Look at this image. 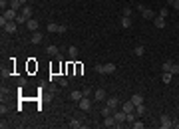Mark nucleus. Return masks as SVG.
<instances>
[{
    "instance_id": "nucleus-1",
    "label": "nucleus",
    "mask_w": 179,
    "mask_h": 129,
    "mask_svg": "<svg viewBox=\"0 0 179 129\" xmlns=\"http://www.w3.org/2000/svg\"><path fill=\"white\" fill-rule=\"evenodd\" d=\"M94 70L98 74H113L115 72V64H96Z\"/></svg>"
},
{
    "instance_id": "nucleus-2",
    "label": "nucleus",
    "mask_w": 179,
    "mask_h": 129,
    "mask_svg": "<svg viewBox=\"0 0 179 129\" xmlns=\"http://www.w3.org/2000/svg\"><path fill=\"white\" fill-rule=\"evenodd\" d=\"M137 10L141 12V16H143L145 20H151V18H155V12L151 10V8H145L143 4H139V6H137Z\"/></svg>"
},
{
    "instance_id": "nucleus-3",
    "label": "nucleus",
    "mask_w": 179,
    "mask_h": 129,
    "mask_svg": "<svg viewBox=\"0 0 179 129\" xmlns=\"http://www.w3.org/2000/svg\"><path fill=\"white\" fill-rule=\"evenodd\" d=\"M46 30H48V32H58V34H62V32H66L68 28L64 26V24H52V22H50Z\"/></svg>"
},
{
    "instance_id": "nucleus-4",
    "label": "nucleus",
    "mask_w": 179,
    "mask_h": 129,
    "mask_svg": "<svg viewBox=\"0 0 179 129\" xmlns=\"http://www.w3.org/2000/svg\"><path fill=\"white\" fill-rule=\"evenodd\" d=\"M113 125H115V127H122V123H117L113 115H108V117H103V127H113Z\"/></svg>"
},
{
    "instance_id": "nucleus-5",
    "label": "nucleus",
    "mask_w": 179,
    "mask_h": 129,
    "mask_svg": "<svg viewBox=\"0 0 179 129\" xmlns=\"http://www.w3.org/2000/svg\"><path fill=\"white\" fill-rule=\"evenodd\" d=\"M78 103H80V109H82V111H88V109L92 107V99H88L86 96L82 97V99H80Z\"/></svg>"
},
{
    "instance_id": "nucleus-6",
    "label": "nucleus",
    "mask_w": 179,
    "mask_h": 129,
    "mask_svg": "<svg viewBox=\"0 0 179 129\" xmlns=\"http://www.w3.org/2000/svg\"><path fill=\"white\" fill-rule=\"evenodd\" d=\"M161 127L163 129H171L173 127V119L169 117V115H161Z\"/></svg>"
},
{
    "instance_id": "nucleus-7",
    "label": "nucleus",
    "mask_w": 179,
    "mask_h": 129,
    "mask_svg": "<svg viewBox=\"0 0 179 129\" xmlns=\"http://www.w3.org/2000/svg\"><path fill=\"white\" fill-rule=\"evenodd\" d=\"M16 28H18V22H16V20H14V22H6V26H4V32L14 34V32H16Z\"/></svg>"
},
{
    "instance_id": "nucleus-8",
    "label": "nucleus",
    "mask_w": 179,
    "mask_h": 129,
    "mask_svg": "<svg viewBox=\"0 0 179 129\" xmlns=\"http://www.w3.org/2000/svg\"><path fill=\"white\" fill-rule=\"evenodd\" d=\"M26 26H28V30H30V32H38V26H40V22L34 20V18H30V20L26 22Z\"/></svg>"
},
{
    "instance_id": "nucleus-9",
    "label": "nucleus",
    "mask_w": 179,
    "mask_h": 129,
    "mask_svg": "<svg viewBox=\"0 0 179 129\" xmlns=\"http://www.w3.org/2000/svg\"><path fill=\"white\" fill-rule=\"evenodd\" d=\"M4 18H6L8 22H14L16 18H18V14H16V10H12V8H10V10L4 12Z\"/></svg>"
},
{
    "instance_id": "nucleus-10",
    "label": "nucleus",
    "mask_w": 179,
    "mask_h": 129,
    "mask_svg": "<svg viewBox=\"0 0 179 129\" xmlns=\"http://www.w3.org/2000/svg\"><path fill=\"white\" fill-rule=\"evenodd\" d=\"M42 40H44V34H42V32H34L32 38H30V42H32V44H40Z\"/></svg>"
},
{
    "instance_id": "nucleus-11",
    "label": "nucleus",
    "mask_w": 179,
    "mask_h": 129,
    "mask_svg": "<svg viewBox=\"0 0 179 129\" xmlns=\"http://www.w3.org/2000/svg\"><path fill=\"white\" fill-rule=\"evenodd\" d=\"M122 109L125 111V113H129V111H135V105H134V101H131V99H129V101H125V103L122 105Z\"/></svg>"
},
{
    "instance_id": "nucleus-12",
    "label": "nucleus",
    "mask_w": 179,
    "mask_h": 129,
    "mask_svg": "<svg viewBox=\"0 0 179 129\" xmlns=\"http://www.w3.org/2000/svg\"><path fill=\"white\" fill-rule=\"evenodd\" d=\"M153 24H155V28H165V18H163V16H155V18H153Z\"/></svg>"
},
{
    "instance_id": "nucleus-13",
    "label": "nucleus",
    "mask_w": 179,
    "mask_h": 129,
    "mask_svg": "<svg viewBox=\"0 0 179 129\" xmlns=\"http://www.w3.org/2000/svg\"><path fill=\"white\" fill-rule=\"evenodd\" d=\"M113 117H115L117 123H123L125 121V111H113Z\"/></svg>"
},
{
    "instance_id": "nucleus-14",
    "label": "nucleus",
    "mask_w": 179,
    "mask_h": 129,
    "mask_svg": "<svg viewBox=\"0 0 179 129\" xmlns=\"http://www.w3.org/2000/svg\"><path fill=\"white\" fill-rule=\"evenodd\" d=\"M94 99H96V101H103V99H106V91H103V89H96Z\"/></svg>"
},
{
    "instance_id": "nucleus-15",
    "label": "nucleus",
    "mask_w": 179,
    "mask_h": 129,
    "mask_svg": "<svg viewBox=\"0 0 179 129\" xmlns=\"http://www.w3.org/2000/svg\"><path fill=\"white\" fill-rule=\"evenodd\" d=\"M117 103H120V101H117V97H108V99H106V105H110L112 109L117 107Z\"/></svg>"
},
{
    "instance_id": "nucleus-16",
    "label": "nucleus",
    "mask_w": 179,
    "mask_h": 129,
    "mask_svg": "<svg viewBox=\"0 0 179 129\" xmlns=\"http://www.w3.org/2000/svg\"><path fill=\"white\" fill-rule=\"evenodd\" d=\"M131 101H134V105H139V103H143V96H141V93H134V96H131Z\"/></svg>"
},
{
    "instance_id": "nucleus-17",
    "label": "nucleus",
    "mask_w": 179,
    "mask_h": 129,
    "mask_svg": "<svg viewBox=\"0 0 179 129\" xmlns=\"http://www.w3.org/2000/svg\"><path fill=\"white\" fill-rule=\"evenodd\" d=\"M70 97H72L74 101H80V99L84 97V91H78V89H76V91H72V93H70Z\"/></svg>"
},
{
    "instance_id": "nucleus-18",
    "label": "nucleus",
    "mask_w": 179,
    "mask_h": 129,
    "mask_svg": "<svg viewBox=\"0 0 179 129\" xmlns=\"http://www.w3.org/2000/svg\"><path fill=\"white\" fill-rule=\"evenodd\" d=\"M101 115L103 117H108V115H113V109L110 105H106V107H101Z\"/></svg>"
},
{
    "instance_id": "nucleus-19",
    "label": "nucleus",
    "mask_w": 179,
    "mask_h": 129,
    "mask_svg": "<svg viewBox=\"0 0 179 129\" xmlns=\"http://www.w3.org/2000/svg\"><path fill=\"white\" fill-rule=\"evenodd\" d=\"M72 129H80L82 127V123H80V119H70V123H68Z\"/></svg>"
},
{
    "instance_id": "nucleus-20",
    "label": "nucleus",
    "mask_w": 179,
    "mask_h": 129,
    "mask_svg": "<svg viewBox=\"0 0 179 129\" xmlns=\"http://www.w3.org/2000/svg\"><path fill=\"white\" fill-rule=\"evenodd\" d=\"M135 117H137V113H135V111H129V113H125V121H129V123H134Z\"/></svg>"
},
{
    "instance_id": "nucleus-21",
    "label": "nucleus",
    "mask_w": 179,
    "mask_h": 129,
    "mask_svg": "<svg viewBox=\"0 0 179 129\" xmlns=\"http://www.w3.org/2000/svg\"><path fill=\"white\" fill-rule=\"evenodd\" d=\"M46 52H48V54H50V56H56V54H58V48H56V46H54V44H50V46L46 48Z\"/></svg>"
},
{
    "instance_id": "nucleus-22",
    "label": "nucleus",
    "mask_w": 179,
    "mask_h": 129,
    "mask_svg": "<svg viewBox=\"0 0 179 129\" xmlns=\"http://www.w3.org/2000/svg\"><path fill=\"white\" fill-rule=\"evenodd\" d=\"M135 113H137V115H143V113H145V105H143V103L135 105Z\"/></svg>"
},
{
    "instance_id": "nucleus-23",
    "label": "nucleus",
    "mask_w": 179,
    "mask_h": 129,
    "mask_svg": "<svg viewBox=\"0 0 179 129\" xmlns=\"http://www.w3.org/2000/svg\"><path fill=\"white\" fill-rule=\"evenodd\" d=\"M143 52H145V48H143V46H135V48H134V54L135 56H143Z\"/></svg>"
},
{
    "instance_id": "nucleus-24",
    "label": "nucleus",
    "mask_w": 179,
    "mask_h": 129,
    "mask_svg": "<svg viewBox=\"0 0 179 129\" xmlns=\"http://www.w3.org/2000/svg\"><path fill=\"white\" fill-rule=\"evenodd\" d=\"M22 14L28 18V20H30V16H32V8H30V6H24V8H22Z\"/></svg>"
},
{
    "instance_id": "nucleus-25",
    "label": "nucleus",
    "mask_w": 179,
    "mask_h": 129,
    "mask_svg": "<svg viewBox=\"0 0 179 129\" xmlns=\"http://www.w3.org/2000/svg\"><path fill=\"white\" fill-rule=\"evenodd\" d=\"M122 26L123 28H129V26H131V20H129L127 16H122Z\"/></svg>"
},
{
    "instance_id": "nucleus-26",
    "label": "nucleus",
    "mask_w": 179,
    "mask_h": 129,
    "mask_svg": "<svg viewBox=\"0 0 179 129\" xmlns=\"http://www.w3.org/2000/svg\"><path fill=\"white\" fill-rule=\"evenodd\" d=\"M10 8L12 10H18L20 8V0H10Z\"/></svg>"
},
{
    "instance_id": "nucleus-27",
    "label": "nucleus",
    "mask_w": 179,
    "mask_h": 129,
    "mask_svg": "<svg viewBox=\"0 0 179 129\" xmlns=\"http://www.w3.org/2000/svg\"><path fill=\"white\" fill-rule=\"evenodd\" d=\"M171 66H173V62H163V72H169V74H171Z\"/></svg>"
},
{
    "instance_id": "nucleus-28",
    "label": "nucleus",
    "mask_w": 179,
    "mask_h": 129,
    "mask_svg": "<svg viewBox=\"0 0 179 129\" xmlns=\"http://www.w3.org/2000/svg\"><path fill=\"white\" fill-rule=\"evenodd\" d=\"M171 75H173V74H169V72H163V84H169V82H171Z\"/></svg>"
},
{
    "instance_id": "nucleus-29",
    "label": "nucleus",
    "mask_w": 179,
    "mask_h": 129,
    "mask_svg": "<svg viewBox=\"0 0 179 129\" xmlns=\"http://www.w3.org/2000/svg\"><path fill=\"white\" fill-rule=\"evenodd\" d=\"M16 22H18V24H24V22H28V18H26L24 14H18V18H16Z\"/></svg>"
},
{
    "instance_id": "nucleus-30",
    "label": "nucleus",
    "mask_w": 179,
    "mask_h": 129,
    "mask_svg": "<svg viewBox=\"0 0 179 129\" xmlns=\"http://www.w3.org/2000/svg\"><path fill=\"white\" fill-rule=\"evenodd\" d=\"M131 125H134V129H143V123H141V121H137V119H135Z\"/></svg>"
},
{
    "instance_id": "nucleus-31",
    "label": "nucleus",
    "mask_w": 179,
    "mask_h": 129,
    "mask_svg": "<svg viewBox=\"0 0 179 129\" xmlns=\"http://www.w3.org/2000/svg\"><path fill=\"white\" fill-rule=\"evenodd\" d=\"M70 56H72V58L78 56V48H76V46H70Z\"/></svg>"
},
{
    "instance_id": "nucleus-32",
    "label": "nucleus",
    "mask_w": 179,
    "mask_h": 129,
    "mask_svg": "<svg viewBox=\"0 0 179 129\" xmlns=\"http://www.w3.org/2000/svg\"><path fill=\"white\" fill-rule=\"evenodd\" d=\"M123 16H127V18L131 16V8H129V6H125V8H123Z\"/></svg>"
},
{
    "instance_id": "nucleus-33",
    "label": "nucleus",
    "mask_w": 179,
    "mask_h": 129,
    "mask_svg": "<svg viewBox=\"0 0 179 129\" xmlns=\"http://www.w3.org/2000/svg\"><path fill=\"white\" fill-rule=\"evenodd\" d=\"M171 74H179V66H177V64L171 66Z\"/></svg>"
},
{
    "instance_id": "nucleus-34",
    "label": "nucleus",
    "mask_w": 179,
    "mask_h": 129,
    "mask_svg": "<svg viewBox=\"0 0 179 129\" xmlns=\"http://www.w3.org/2000/svg\"><path fill=\"white\" fill-rule=\"evenodd\" d=\"M159 16H163V18H165V16H167V8H161V12H159Z\"/></svg>"
},
{
    "instance_id": "nucleus-35",
    "label": "nucleus",
    "mask_w": 179,
    "mask_h": 129,
    "mask_svg": "<svg viewBox=\"0 0 179 129\" xmlns=\"http://www.w3.org/2000/svg\"><path fill=\"white\" fill-rule=\"evenodd\" d=\"M6 22H8V20H6V18H4V16H2V18H0V26H2V28H4V26H6Z\"/></svg>"
},
{
    "instance_id": "nucleus-36",
    "label": "nucleus",
    "mask_w": 179,
    "mask_h": 129,
    "mask_svg": "<svg viewBox=\"0 0 179 129\" xmlns=\"http://www.w3.org/2000/svg\"><path fill=\"white\" fill-rule=\"evenodd\" d=\"M84 96H86V97L92 96V89H90V87H86V89H84Z\"/></svg>"
},
{
    "instance_id": "nucleus-37",
    "label": "nucleus",
    "mask_w": 179,
    "mask_h": 129,
    "mask_svg": "<svg viewBox=\"0 0 179 129\" xmlns=\"http://www.w3.org/2000/svg\"><path fill=\"white\" fill-rule=\"evenodd\" d=\"M6 4H8V0H0V6H2V8H4Z\"/></svg>"
},
{
    "instance_id": "nucleus-38",
    "label": "nucleus",
    "mask_w": 179,
    "mask_h": 129,
    "mask_svg": "<svg viewBox=\"0 0 179 129\" xmlns=\"http://www.w3.org/2000/svg\"><path fill=\"white\" fill-rule=\"evenodd\" d=\"M173 6H175V8L179 10V0H173Z\"/></svg>"
},
{
    "instance_id": "nucleus-39",
    "label": "nucleus",
    "mask_w": 179,
    "mask_h": 129,
    "mask_svg": "<svg viewBox=\"0 0 179 129\" xmlns=\"http://www.w3.org/2000/svg\"><path fill=\"white\" fill-rule=\"evenodd\" d=\"M26 2H28V0H20V4H26Z\"/></svg>"
},
{
    "instance_id": "nucleus-40",
    "label": "nucleus",
    "mask_w": 179,
    "mask_h": 129,
    "mask_svg": "<svg viewBox=\"0 0 179 129\" xmlns=\"http://www.w3.org/2000/svg\"><path fill=\"white\" fill-rule=\"evenodd\" d=\"M177 30H179V24H177Z\"/></svg>"
}]
</instances>
